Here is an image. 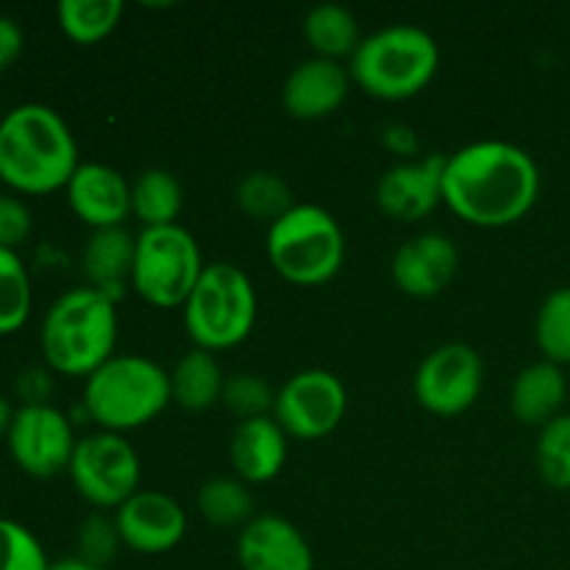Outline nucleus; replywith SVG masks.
<instances>
[{"label": "nucleus", "instance_id": "nucleus-1", "mask_svg": "<svg viewBox=\"0 0 570 570\" xmlns=\"http://www.w3.org/2000/svg\"><path fill=\"white\" fill-rule=\"evenodd\" d=\"M538 195V161L518 145L479 139L445 156L443 204L471 226H512L532 212Z\"/></svg>", "mask_w": 570, "mask_h": 570}, {"label": "nucleus", "instance_id": "nucleus-2", "mask_svg": "<svg viewBox=\"0 0 570 570\" xmlns=\"http://www.w3.org/2000/svg\"><path fill=\"white\" fill-rule=\"evenodd\" d=\"M70 126L45 104H20L0 117V181L20 195L67 189L78 170Z\"/></svg>", "mask_w": 570, "mask_h": 570}, {"label": "nucleus", "instance_id": "nucleus-14", "mask_svg": "<svg viewBox=\"0 0 570 570\" xmlns=\"http://www.w3.org/2000/svg\"><path fill=\"white\" fill-rule=\"evenodd\" d=\"M443 173L445 156L440 154L393 165L376 184L379 209L399 223L423 220L443 200Z\"/></svg>", "mask_w": 570, "mask_h": 570}, {"label": "nucleus", "instance_id": "nucleus-37", "mask_svg": "<svg viewBox=\"0 0 570 570\" xmlns=\"http://www.w3.org/2000/svg\"><path fill=\"white\" fill-rule=\"evenodd\" d=\"M384 145H387L390 150H395L399 156L417 154L415 134H412V128L406 126H390L387 131H384Z\"/></svg>", "mask_w": 570, "mask_h": 570}, {"label": "nucleus", "instance_id": "nucleus-30", "mask_svg": "<svg viewBox=\"0 0 570 570\" xmlns=\"http://www.w3.org/2000/svg\"><path fill=\"white\" fill-rule=\"evenodd\" d=\"M534 462L551 490H570V415L566 412L540 429Z\"/></svg>", "mask_w": 570, "mask_h": 570}, {"label": "nucleus", "instance_id": "nucleus-6", "mask_svg": "<svg viewBox=\"0 0 570 570\" xmlns=\"http://www.w3.org/2000/svg\"><path fill=\"white\" fill-rule=\"evenodd\" d=\"M267 259L273 271L298 287L334 278L345 259V237L337 217L315 204H295L267 228Z\"/></svg>", "mask_w": 570, "mask_h": 570}, {"label": "nucleus", "instance_id": "nucleus-15", "mask_svg": "<svg viewBox=\"0 0 570 570\" xmlns=\"http://www.w3.org/2000/svg\"><path fill=\"white\" fill-rule=\"evenodd\" d=\"M65 193L72 215L92 232L122 226L131 215V184L122 173L100 161L78 165Z\"/></svg>", "mask_w": 570, "mask_h": 570}, {"label": "nucleus", "instance_id": "nucleus-17", "mask_svg": "<svg viewBox=\"0 0 570 570\" xmlns=\"http://www.w3.org/2000/svg\"><path fill=\"white\" fill-rule=\"evenodd\" d=\"M460 254L445 234L426 232L406 239L393 256V282L412 298H434L454 278Z\"/></svg>", "mask_w": 570, "mask_h": 570}, {"label": "nucleus", "instance_id": "nucleus-12", "mask_svg": "<svg viewBox=\"0 0 570 570\" xmlns=\"http://www.w3.org/2000/svg\"><path fill=\"white\" fill-rule=\"evenodd\" d=\"M6 443L11 460L22 473L33 479H50L70 468L78 440L65 412L50 404H22L20 410H14Z\"/></svg>", "mask_w": 570, "mask_h": 570}, {"label": "nucleus", "instance_id": "nucleus-23", "mask_svg": "<svg viewBox=\"0 0 570 570\" xmlns=\"http://www.w3.org/2000/svg\"><path fill=\"white\" fill-rule=\"evenodd\" d=\"M184 206V189L170 170L150 167L131 184V215L142 228L176 226Z\"/></svg>", "mask_w": 570, "mask_h": 570}, {"label": "nucleus", "instance_id": "nucleus-20", "mask_svg": "<svg viewBox=\"0 0 570 570\" xmlns=\"http://www.w3.org/2000/svg\"><path fill=\"white\" fill-rule=\"evenodd\" d=\"M568 384L562 367L549 360L532 362L515 376L510 390V410L523 426L543 429L562 415Z\"/></svg>", "mask_w": 570, "mask_h": 570}, {"label": "nucleus", "instance_id": "nucleus-27", "mask_svg": "<svg viewBox=\"0 0 570 570\" xmlns=\"http://www.w3.org/2000/svg\"><path fill=\"white\" fill-rule=\"evenodd\" d=\"M33 293L26 262L17 250L0 248V337L26 326L31 315Z\"/></svg>", "mask_w": 570, "mask_h": 570}, {"label": "nucleus", "instance_id": "nucleus-3", "mask_svg": "<svg viewBox=\"0 0 570 570\" xmlns=\"http://www.w3.org/2000/svg\"><path fill=\"white\" fill-rule=\"evenodd\" d=\"M115 301L89 284L67 289L45 312L39 348L50 371L61 376H92L115 356Z\"/></svg>", "mask_w": 570, "mask_h": 570}, {"label": "nucleus", "instance_id": "nucleus-18", "mask_svg": "<svg viewBox=\"0 0 570 570\" xmlns=\"http://www.w3.org/2000/svg\"><path fill=\"white\" fill-rule=\"evenodd\" d=\"M351 72L340 61L306 59L287 76L282 89V104L287 115L298 120H323L334 115L348 98Z\"/></svg>", "mask_w": 570, "mask_h": 570}, {"label": "nucleus", "instance_id": "nucleus-36", "mask_svg": "<svg viewBox=\"0 0 570 570\" xmlns=\"http://www.w3.org/2000/svg\"><path fill=\"white\" fill-rule=\"evenodd\" d=\"M17 390H20L22 401L26 404H48V393H50V382L42 371H28L22 373L20 382H17Z\"/></svg>", "mask_w": 570, "mask_h": 570}, {"label": "nucleus", "instance_id": "nucleus-16", "mask_svg": "<svg viewBox=\"0 0 570 570\" xmlns=\"http://www.w3.org/2000/svg\"><path fill=\"white\" fill-rule=\"evenodd\" d=\"M237 560L243 570H315L312 546L282 515H256L239 532Z\"/></svg>", "mask_w": 570, "mask_h": 570}, {"label": "nucleus", "instance_id": "nucleus-25", "mask_svg": "<svg viewBox=\"0 0 570 570\" xmlns=\"http://www.w3.org/2000/svg\"><path fill=\"white\" fill-rule=\"evenodd\" d=\"M122 11V0H61L56 6V20L70 42L95 45L115 31Z\"/></svg>", "mask_w": 570, "mask_h": 570}, {"label": "nucleus", "instance_id": "nucleus-4", "mask_svg": "<svg viewBox=\"0 0 570 570\" xmlns=\"http://www.w3.org/2000/svg\"><path fill=\"white\" fill-rule=\"evenodd\" d=\"M438 67L440 48L432 33L410 22H395L362 39L348 72L371 98L406 100L429 87Z\"/></svg>", "mask_w": 570, "mask_h": 570}, {"label": "nucleus", "instance_id": "nucleus-35", "mask_svg": "<svg viewBox=\"0 0 570 570\" xmlns=\"http://www.w3.org/2000/svg\"><path fill=\"white\" fill-rule=\"evenodd\" d=\"M22 42H26L22 28L17 26L11 17L0 14V72H6L17 59H20Z\"/></svg>", "mask_w": 570, "mask_h": 570}, {"label": "nucleus", "instance_id": "nucleus-22", "mask_svg": "<svg viewBox=\"0 0 570 570\" xmlns=\"http://www.w3.org/2000/svg\"><path fill=\"white\" fill-rule=\"evenodd\" d=\"M226 376L212 351L193 348L170 371V399L187 412H204L223 399Z\"/></svg>", "mask_w": 570, "mask_h": 570}, {"label": "nucleus", "instance_id": "nucleus-7", "mask_svg": "<svg viewBox=\"0 0 570 570\" xmlns=\"http://www.w3.org/2000/svg\"><path fill=\"white\" fill-rule=\"evenodd\" d=\"M256 323V293L250 278L232 262H212L184 301V328L195 348H234Z\"/></svg>", "mask_w": 570, "mask_h": 570}, {"label": "nucleus", "instance_id": "nucleus-34", "mask_svg": "<svg viewBox=\"0 0 570 570\" xmlns=\"http://www.w3.org/2000/svg\"><path fill=\"white\" fill-rule=\"evenodd\" d=\"M33 232V215L17 195L0 193V248L17 250Z\"/></svg>", "mask_w": 570, "mask_h": 570}, {"label": "nucleus", "instance_id": "nucleus-13", "mask_svg": "<svg viewBox=\"0 0 570 570\" xmlns=\"http://www.w3.org/2000/svg\"><path fill=\"white\" fill-rule=\"evenodd\" d=\"M122 546L139 554H165L176 549L187 532V512L161 490H137L115 512Z\"/></svg>", "mask_w": 570, "mask_h": 570}, {"label": "nucleus", "instance_id": "nucleus-32", "mask_svg": "<svg viewBox=\"0 0 570 570\" xmlns=\"http://www.w3.org/2000/svg\"><path fill=\"white\" fill-rule=\"evenodd\" d=\"M220 401L239 421H250V417H267V410H273V404H276V393L267 387L262 376L237 373V376L226 379Z\"/></svg>", "mask_w": 570, "mask_h": 570}, {"label": "nucleus", "instance_id": "nucleus-28", "mask_svg": "<svg viewBox=\"0 0 570 570\" xmlns=\"http://www.w3.org/2000/svg\"><path fill=\"white\" fill-rule=\"evenodd\" d=\"M237 206L254 220L276 223L293 209V189L276 173H250L237 184Z\"/></svg>", "mask_w": 570, "mask_h": 570}, {"label": "nucleus", "instance_id": "nucleus-5", "mask_svg": "<svg viewBox=\"0 0 570 570\" xmlns=\"http://www.w3.org/2000/svg\"><path fill=\"white\" fill-rule=\"evenodd\" d=\"M170 401V373L137 354L111 356L83 384V410L100 432L111 434L145 426Z\"/></svg>", "mask_w": 570, "mask_h": 570}, {"label": "nucleus", "instance_id": "nucleus-26", "mask_svg": "<svg viewBox=\"0 0 570 570\" xmlns=\"http://www.w3.org/2000/svg\"><path fill=\"white\" fill-rule=\"evenodd\" d=\"M195 504H198L200 518L206 523H212V527H245V523L256 518L254 495L245 488L243 479H209V482L200 484Z\"/></svg>", "mask_w": 570, "mask_h": 570}, {"label": "nucleus", "instance_id": "nucleus-21", "mask_svg": "<svg viewBox=\"0 0 570 570\" xmlns=\"http://www.w3.org/2000/svg\"><path fill=\"white\" fill-rule=\"evenodd\" d=\"M134 250H137V237H131L126 226L92 232L81 256V267L89 287L117 301L126 282H131Z\"/></svg>", "mask_w": 570, "mask_h": 570}, {"label": "nucleus", "instance_id": "nucleus-19", "mask_svg": "<svg viewBox=\"0 0 570 570\" xmlns=\"http://www.w3.org/2000/svg\"><path fill=\"white\" fill-rule=\"evenodd\" d=\"M287 462V434L273 417L239 421L232 438V465L245 484L271 482Z\"/></svg>", "mask_w": 570, "mask_h": 570}, {"label": "nucleus", "instance_id": "nucleus-33", "mask_svg": "<svg viewBox=\"0 0 570 570\" xmlns=\"http://www.w3.org/2000/svg\"><path fill=\"white\" fill-rule=\"evenodd\" d=\"M120 543L122 540L115 518H106L104 512H92L78 529V557L92 562V566L104 568L106 562L115 560Z\"/></svg>", "mask_w": 570, "mask_h": 570}, {"label": "nucleus", "instance_id": "nucleus-9", "mask_svg": "<svg viewBox=\"0 0 570 570\" xmlns=\"http://www.w3.org/2000/svg\"><path fill=\"white\" fill-rule=\"evenodd\" d=\"M78 495L95 510H120L139 490V456L122 434L95 432L76 443L70 468Z\"/></svg>", "mask_w": 570, "mask_h": 570}, {"label": "nucleus", "instance_id": "nucleus-24", "mask_svg": "<svg viewBox=\"0 0 570 570\" xmlns=\"http://www.w3.org/2000/svg\"><path fill=\"white\" fill-rule=\"evenodd\" d=\"M304 39L321 59L340 61L360 48V22L354 11L340 3H321L304 17Z\"/></svg>", "mask_w": 570, "mask_h": 570}, {"label": "nucleus", "instance_id": "nucleus-11", "mask_svg": "<svg viewBox=\"0 0 570 570\" xmlns=\"http://www.w3.org/2000/svg\"><path fill=\"white\" fill-rule=\"evenodd\" d=\"M484 362L471 345L445 343L421 362L415 373V399L432 415L454 417L471 410L482 395Z\"/></svg>", "mask_w": 570, "mask_h": 570}, {"label": "nucleus", "instance_id": "nucleus-31", "mask_svg": "<svg viewBox=\"0 0 570 570\" xmlns=\"http://www.w3.org/2000/svg\"><path fill=\"white\" fill-rule=\"evenodd\" d=\"M42 543L22 523L0 518V570H48Z\"/></svg>", "mask_w": 570, "mask_h": 570}, {"label": "nucleus", "instance_id": "nucleus-38", "mask_svg": "<svg viewBox=\"0 0 570 570\" xmlns=\"http://www.w3.org/2000/svg\"><path fill=\"white\" fill-rule=\"evenodd\" d=\"M48 570H104L100 566H92V562L81 560V557H65V560H56L50 562Z\"/></svg>", "mask_w": 570, "mask_h": 570}, {"label": "nucleus", "instance_id": "nucleus-39", "mask_svg": "<svg viewBox=\"0 0 570 570\" xmlns=\"http://www.w3.org/2000/svg\"><path fill=\"white\" fill-rule=\"evenodd\" d=\"M11 421H14V410H11V404H9V399H6V395H0V440L9 434Z\"/></svg>", "mask_w": 570, "mask_h": 570}, {"label": "nucleus", "instance_id": "nucleus-29", "mask_svg": "<svg viewBox=\"0 0 570 570\" xmlns=\"http://www.w3.org/2000/svg\"><path fill=\"white\" fill-rule=\"evenodd\" d=\"M534 340L554 365H570V287L546 295L534 317Z\"/></svg>", "mask_w": 570, "mask_h": 570}, {"label": "nucleus", "instance_id": "nucleus-10", "mask_svg": "<svg viewBox=\"0 0 570 570\" xmlns=\"http://www.w3.org/2000/svg\"><path fill=\"white\" fill-rule=\"evenodd\" d=\"M348 406V393L340 376L323 367L289 376L276 393L273 421L287 438L321 440L340 426Z\"/></svg>", "mask_w": 570, "mask_h": 570}, {"label": "nucleus", "instance_id": "nucleus-8", "mask_svg": "<svg viewBox=\"0 0 570 570\" xmlns=\"http://www.w3.org/2000/svg\"><path fill=\"white\" fill-rule=\"evenodd\" d=\"M198 239L184 226L142 228L134 250L131 287L159 309L184 306L204 273Z\"/></svg>", "mask_w": 570, "mask_h": 570}]
</instances>
